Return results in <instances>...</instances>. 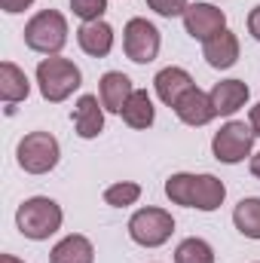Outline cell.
Segmentation results:
<instances>
[{"label":"cell","instance_id":"obj_23","mask_svg":"<svg viewBox=\"0 0 260 263\" xmlns=\"http://www.w3.org/2000/svg\"><path fill=\"white\" fill-rule=\"evenodd\" d=\"M70 9L83 22H98L107 12V0H70Z\"/></svg>","mask_w":260,"mask_h":263},{"label":"cell","instance_id":"obj_28","mask_svg":"<svg viewBox=\"0 0 260 263\" xmlns=\"http://www.w3.org/2000/svg\"><path fill=\"white\" fill-rule=\"evenodd\" d=\"M251 175H254V178H260V153H254V156H251Z\"/></svg>","mask_w":260,"mask_h":263},{"label":"cell","instance_id":"obj_13","mask_svg":"<svg viewBox=\"0 0 260 263\" xmlns=\"http://www.w3.org/2000/svg\"><path fill=\"white\" fill-rule=\"evenodd\" d=\"M132 92H135L132 80L126 73H120V70H107L101 77V83H98V98H101L104 110H110V114H123V107L129 104Z\"/></svg>","mask_w":260,"mask_h":263},{"label":"cell","instance_id":"obj_17","mask_svg":"<svg viewBox=\"0 0 260 263\" xmlns=\"http://www.w3.org/2000/svg\"><path fill=\"white\" fill-rule=\"evenodd\" d=\"M49 263H95V248L86 236H65L52 251H49Z\"/></svg>","mask_w":260,"mask_h":263},{"label":"cell","instance_id":"obj_7","mask_svg":"<svg viewBox=\"0 0 260 263\" xmlns=\"http://www.w3.org/2000/svg\"><path fill=\"white\" fill-rule=\"evenodd\" d=\"M254 129L233 120L227 126H220V132L211 138V153L217 162H227V165H236L242 162L245 156H251V147H254Z\"/></svg>","mask_w":260,"mask_h":263},{"label":"cell","instance_id":"obj_8","mask_svg":"<svg viewBox=\"0 0 260 263\" xmlns=\"http://www.w3.org/2000/svg\"><path fill=\"white\" fill-rule=\"evenodd\" d=\"M159 31L147 18H129L123 31V49L135 65H150L159 55Z\"/></svg>","mask_w":260,"mask_h":263},{"label":"cell","instance_id":"obj_26","mask_svg":"<svg viewBox=\"0 0 260 263\" xmlns=\"http://www.w3.org/2000/svg\"><path fill=\"white\" fill-rule=\"evenodd\" d=\"M248 31H251L254 40H260V6H254V9L248 12Z\"/></svg>","mask_w":260,"mask_h":263},{"label":"cell","instance_id":"obj_14","mask_svg":"<svg viewBox=\"0 0 260 263\" xmlns=\"http://www.w3.org/2000/svg\"><path fill=\"white\" fill-rule=\"evenodd\" d=\"M153 86H156V95H159V101L162 104H169V107H175L190 89H193V77L184 70V67H162L159 73H156V80H153Z\"/></svg>","mask_w":260,"mask_h":263},{"label":"cell","instance_id":"obj_3","mask_svg":"<svg viewBox=\"0 0 260 263\" xmlns=\"http://www.w3.org/2000/svg\"><path fill=\"white\" fill-rule=\"evenodd\" d=\"M83 83V73L80 67L73 65L70 59H62V55H49L37 65V86H40V95L52 104L70 98Z\"/></svg>","mask_w":260,"mask_h":263},{"label":"cell","instance_id":"obj_5","mask_svg":"<svg viewBox=\"0 0 260 263\" xmlns=\"http://www.w3.org/2000/svg\"><path fill=\"white\" fill-rule=\"evenodd\" d=\"M18 165L28 172V175H46L59 165V156H62V147L59 141L49 135V132H31L18 141Z\"/></svg>","mask_w":260,"mask_h":263},{"label":"cell","instance_id":"obj_6","mask_svg":"<svg viewBox=\"0 0 260 263\" xmlns=\"http://www.w3.org/2000/svg\"><path fill=\"white\" fill-rule=\"evenodd\" d=\"M175 217L165 208H141L129 217V236L141 248H159L172 239Z\"/></svg>","mask_w":260,"mask_h":263},{"label":"cell","instance_id":"obj_15","mask_svg":"<svg viewBox=\"0 0 260 263\" xmlns=\"http://www.w3.org/2000/svg\"><path fill=\"white\" fill-rule=\"evenodd\" d=\"M202 55L214 70H227L239 62V37L233 31H220L202 43Z\"/></svg>","mask_w":260,"mask_h":263},{"label":"cell","instance_id":"obj_9","mask_svg":"<svg viewBox=\"0 0 260 263\" xmlns=\"http://www.w3.org/2000/svg\"><path fill=\"white\" fill-rule=\"evenodd\" d=\"M184 28L193 40H211L214 34L227 31V15L224 9L211 6V3H190L187 12H184Z\"/></svg>","mask_w":260,"mask_h":263},{"label":"cell","instance_id":"obj_4","mask_svg":"<svg viewBox=\"0 0 260 263\" xmlns=\"http://www.w3.org/2000/svg\"><path fill=\"white\" fill-rule=\"evenodd\" d=\"M25 43L34 52L59 55L67 43V18L59 9H43L25 25Z\"/></svg>","mask_w":260,"mask_h":263},{"label":"cell","instance_id":"obj_24","mask_svg":"<svg viewBox=\"0 0 260 263\" xmlns=\"http://www.w3.org/2000/svg\"><path fill=\"white\" fill-rule=\"evenodd\" d=\"M147 6L162 18H175V15H184L190 3L187 0H147Z\"/></svg>","mask_w":260,"mask_h":263},{"label":"cell","instance_id":"obj_25","mask_svg":"<svg viewBox=\"0 0 260 263\" xmlns=\"http://www.w3.org/2000/svg\"><path fill=\"white\" fill-rule=\"evenodd\" d=\"M31 3H34V0H0L3 12H9V15H15V12H25Z\"/></svg>","mask_w":260,"mask_h":263},{"label":"cell","instance_id":"obj_11","mask_svg":"<svg viewBox=\"0 0 260 263\" xmlns=\"http://www.w3.org/2000/svg\"><path fill=\"white\" fill-rule=\"evenodd\" d=\"M73 129L80 138H98L104 132V104L98 95H80L73 107Z\"/></svg>","mask_w":260,"mask_h":263},{"label":"cell","instance_id":"obj_27","mask_svg":"<svg viewBox=\"0 0 260 263\" xmlns=\"http://www.w3.org/2000/svg\"><path fill=\"white\" fill-rule=\"evenodd\" d=\"M248 126L254 129V135H260V104L251 107V114H248Z\"/></svg>","mask_w":260,"mask_h":263},{"label":"cell","instance_id":"obj_16","mask_svg":"<svg viewBox=\"0 0 260 263\" xmlns=\"http://www.w3.org/2000/svg\"><path fill=\"white\" fill-rule=\"evenodd\" d=\"M208 95H211V104H214L217 117H233L239 107H245L251 92L242 80H220V83H214V89Z\"/></svg>","mask_w":260,"mask_h":263},{"label":"cell","instance_id":"obj_22","mask_svg":"<svg viewBox=\"0 0 260 263\" xmlns=\"http://www.w3.org/2000/svg\"><path fill=\"white\" fill-rule=\"evenodd\" d=\"M141 199V187L135 181H120V184H110L104 190V202L114 205V208H126V205H135Z\"/></svg>","mask_w":260,"mask_h":263},{"label":"cell","instance_id":"obj_1","mask_svg":"<svg viewBox=\"0 0 260 263\" xmlns=\"http://www.w3.org/2000/svg\"><path fill=\"white\" fill-rule=\"evenodd\" d=\"M165 196L175 205L184 208H199V211H217L227 199V187L214 175H172L165 181Z\"/></svg>","mask_w":260,"mask_h":263},{"label":"cell","instance_id":"obj_2","mask_svg":"<svg viewBox=\"0 0 260 263\" xmlns=\"http://www.w3.org/2000/svg\"><path fill=\"white\" fill-rule=\"evenodd\" d=\"M62 205L49 196H34V199H25L15 211V227L25 239H34V242H43L49 239L52 233L62 230Z\"/></svg>","mask_w":260,"mask_h":263},{"label":"cell","instance_id":"obj_29","mask_svg":"<svg viewBox=\"0 0 260 263\" xmlns=\"http://www.w3.org/2000/svg\"><path fill=\"white\" fill-rule=\"evenodd\" d=\"M0 263H25V260H18V257H12V254H0Z\"/></svg>","mask_w":260,"mask_h":263},{"label":"cell","instance_id":"obj_18","mask_svg":"<svg viewBox=\"0 0 260 263\" xmlns=\"http://www.w3.org/2000/svg\"><path fill=\"white\" fill-rule=\"evenodd\" d=\"M31 92V83L25 77V70L12 62H3L0 65V98L6 104H15V101H25Z\"/></svg>","mask_w":260,"mask_h":263},{"label":"cell","instance_id":"obj_19","mask_svg":"<svg viewBox=\"0 0 260 263\" xmlns=\"http://www.w3.org/2000/svg\"><path fill=\"white\" fill-rule=\"evenodd\" d=\"M120 117L126 120V126H132V129H150L153 126L156 110H153V98L147 95V89H135L132 92L129 104L123 107Z\"/></svg>","mask_w":260,"mask_h":263},{"label":"cell","instance_id":"obj_21","mask_svg":"<svg viewBox=\"0 0 260 263\" xmlns=\"http://www.w3.org/2000/svg\"><path fill=\"white\" fill-rule=\"evenodd\" d=\"M175 263H214V251L205 239L190 236L175 248Z\"/></svg>","mask_w":260,"mask_h":263},{"label":"cell","instance_id":"obj_10","mask_svg":"<svg viewBox=\"0 0 260 263\" xmlns=\"http://www.w3.org/2000/svg\"><path fill=\"white\" fill-rule=\"evenodd\" d=\"M175 114H178V120L187 123V126H208V123L217 117V110H214V104H211V95L202 92L199 86H193V89L175 104Z\"/></svg>","mask_w":260,"mask_h":263},{"label":"cell","instance_id":"obj_20","mask_svg":"<svg viewBox=\"0 0 260 263\" xmlns=\"http://www.w3.org/2000/svg\"><path fill=\"white\" fill-rule=\"evenodd\" d=\"M233 223L242 236L248 239H260V199L251 196V199H242L233 211Z\"/></svg>","mask_w":260,"mask_h":263},{"label":"cell","instance_id":"obj_12","mask_svg":"<svg viewBox=\"0 0 260 263\" xmlns=\"http://www.w3.org/2000/svg\"><path fill=\"white\" fill-rule=\"evenodd\" d=\"M77 43H80V49H83L86 55L104 59V55L114 49V28H110L104 18H98V22H83L80 31H77Z\"/></svg>","mask_w":260,"mask_h":263}]
</instances>
